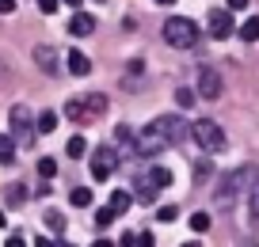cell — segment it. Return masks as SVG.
Masks as SVG:
<instances>
[{"label":"cell","mask_w":259,"mask_h":247,"mask_svg":"<svg viewBox=\"0 0 259 247\" xmlns=\"http://www.w3.org/2000/svg\"><path fill=\"white\" fill-rule=\"evenodd\" d=\"M65 247H69V243H65Z\"/></svg>","instance_id":"obj_41"},{"label":"cell","mask_w":259,"mask_h":247,"mask_svg":"<svg viewBox=\"0 0 259 247\" xmlns=\"http://www.w3.org/2000/svg\"><path fill=\"white\" fill-rule=\"evenodd\" d=\"M4 224H8V213H4V209H0V228H4Z\"/></svg>","instance_id":"obj_37"},{"label":"cell","mask_w":259,"mask_h":247,"mask_svg":"<svg viewBox=\"0 0 259 247\" xmlns=\"http://www.w3.org/2000/svg\"><path fill=\"white\" fill-rule=\"evenodd\" d=\"M4 247H27V239H23V236H12L8 243H4Z\"/></svg>","instance_id":"obj_33"},{"label":"cell","mask_w":259,"mask_h":247,"mask_svg":"<svg viewBox=\"0 0 259 247\" xmlns=\"http://www.w3.org/2000/svg\"><path fill=\"white\" fill-rule=\"evenodd\" d=\"M16 12V0H0V16H12Z\"/></svg>","instance_id":"obj_30"},{"label":"cell","mask_w":259,"mask_h":247,"mask_svg":"<svg viewBox=\"0 0 259 247\" xmlns=\"http://www.w3.org/2000/svg\"><path fill=\"white\" fill-rule=\"evenodd\" d=\"M0 164H16V141L8 133H0Z\"/></svg>","instance_id":"obj_16"},{"label":"cell","mask_w":259,"mask_h":247,"mask_svg":"<svg viewBox=\"0 0 259 247\" xmlns=\"http://www.w3.org/2000/svg\"><path fill=\"white\" fill-rule=\"evenodd\" d=\"M57 129V114L54 111H42L38 114V133H54Z\"/></svg>","instance_id":"obj_18"},{"label":"cell","mask_w":259,"mask_h":247,"mask_svg":"<svg viewBox=\"0 0 259 247\" xmlns=\"http://www.w3.org/2000/svg\"><path fill=\"white\" fill-rule=\"evenodd\" d=\"M130 206H134V194H130V190H114V194H111V209H114V217L126 213Z\"/></svg>","instance_id":"obj_15"},{"label":"cell","mask_w":259,"mask_h":247,"mask_svg":"<svg viewBox=\"0 0 259 247\" xmlns=\"http://www.w3.org/2000/svg\"><path fill=\"white\" fill-rule=\"evenodd\" d=\"M38 175H42V179H54V175H57V160L42 156V160H38Z\"/></svg>","instance_id":"obj_21"},{"label":"cell","mask_w":259,"mask_h":247,"mask_svg":"<svg viewBox=\"0 0 259 247\" xmlns=\"http://www.w3.org/2000/svg\"><path fill=\"white\" fill-rule=\"evenodd\" d=\"M233 31H236V27H233V12H229V8H213L210 12V34L221 42V38H229Z\"/></svg>","instance_id":"obj_8"},{"label":"cell","mask_w":259,"mask_h":247,"mask_svg":"<svg viewBox=\"0 0 259 247\" xmlns=\"http://www.w3.org/2000/svg\"><path fill=\"white\" fill-rule=\"evenodd\" d=\"M156 217L168 224V221H176V217H179V209H176V206H160V209H156Z\"/></svg>","instance_id":"obj_26"},{"label":"cell","mask_w":259,"mask_h":247,"mask_svg":"<svg viewBox=\"0 0 259 247\" xmlns=\"http://www.w3.org/2000/svg\"><path fill=\"white\" fill-rule=\"evenodd\" d=\"M65 4H69V8H80V4H84V0H65Z\"/></svg>","instance_id":"obj_36"},{"label":"cell","mask_w":259,"mask_h":247,"mask_svg":"<svg viewBox=\"0 0 259 247\" xmlns=\"http://www.w3.org/2000/svg\"><path fill=\"white\" fill-rule=\"evenodd\" d=\"M156 4H160V8H168V4H176V0H156Z\"/></svg>","instance_id":"obj_38"},{"label":"cell","mask_w":259,"mask_h":247,"mask_svg":"<svg viewBox=\"0 0 259 247\" xmlns=\"http://www.w3.org/2000/svg\"><path fill=\"white\" fill-rule=\"evenodd\" d=\"M244 247H259V243H244Z\"/></svg>","instance_id":"obj_40"},{"label":"cell","mask_w":259,"mask_h":247,"mask_svg":"<svg viewBox=\"0 0 259 247\" xmlns=\"http://www.w3.org/2000/svg\"><path fill=\"white\" fill-rule=\"evenodd\" d=\"M34 247H57L54 239H34Z\"/></svg>","instance_id":"obj_35"},{"label":"cell","mask_w":259,"mask_h":247,"mask_svg":"<svg viewBox=\"0 0 259 247\" xmlns=\"http://www.w3.org/2000/svg\"><path fill=\"white\" fill-rule=\"evenodd\" d=\"M69 202H73V206H76V209H84V206H92V190H88V186H76V190H73V194H69Z\"/></svg>","instance_id":"obj_17"},{"label":"cell","mask_w":259,"mask_h":247,"mask_svg":"<svg viewBox=\"0 0 259 247\" xmlns=\"http://www.w3.org/2000/svg\"><path fill=\"white\" fill-rule=\"evenodd\" d=\"M46 224H50L54 232H65V217H61V213H46Z\"/></svg>","instance_id":"obj_27"},{"label":"cell","mask_w":259,"mask_h":247,"mask_svg":"<svg viewBox=\"0 0 259 247\" xmlns=\"http://www.w3.org/2000/svg\"><path fill=\"white\" fill-rule=\"evenodd\" d=\"M236 34H240L244 42H259V16H248L240 27H236Z\"/></svg>","instance_id":"obj_14"},{"label":"cell","mask_w":259,"mask_h":247,"mask_svg":"<svg viewBox=\"0 0 259 247\" xmlns=\"http://www.w3.org/2000/svg\"><path fill=\"white\" fill-rule=\"evenodd\" d=\"M65 118L69 122H92V114H88V107H84L80 99H69V103H65Z\"/></svg>","instance_id":"obj_12"},{"label":"cell","mask_w":259,"mask_h":247,"mask_svg":"<svg viewBox=\"0 0 259 247\" xmlns=\"http://www.w3.org/2000/svg\"><path fill=\"white\" fill-rule=\"evenodd\" d=\"M145 183L153 186V190H164V186H171V171H168V168H153V171L145 175Z\"/></svg>","instance_id":"obj_13"},{"label":"cell","mask_w":259,"mask_h":247,"mask_svg":"<svg viewBox=\"0 0 259 247\" xmlns=\"http://www.w3.org/2000/svg\"><path fill=\"white\" fill-rule=\"evenodd\" d=\"M92 247H118V243H114V239H103V236H99V239H96Z\"/></svg>","instance_id":"obj_34"},{"label":"cell","mask_w":259,"mask_h":247,"mask_svg":"<svg viewBox=\"0 0 259 247\" xmlns=\"http://www.w3.org/2000/svg\"><path fill=\"white\" fill-rule=\"evenodd\" d=\"M34 65H38L46 76H57L61 65H57V50L54 46H34Z\"/></svg>","instance_id":"obj_9"},{"label":"cell","mask_w":259,"mask_h":247,"mask_svg":"<svg viewBox=\"0 0 259 247\" xmlns=\"http://www.w3.org/2000/svg\"><path fill=\"white\" fill-rule=\"evenodd\" d=\"M194 179H198V183H206V179H210V164H198V168H194Z\"/></svg>","instance_id":"obj_29"},{"label":"cell","mask_w":259,"mask_h":247,"mask_svg":"<svg viewBox=\"0 0 259 247\" xmlns=\"http://www.w3.org/2000/svg\"><path fill=\"white\" fill-rule=\"evenodd\" d=\"M194 91H198L202 99H218V95H221V76H218V69H210V65H206V69H198V84H194Z\"/></svg>","instance_id":"obj_7"},{"label":"cell","mask_w":259,"mask_h":247,"mask_svg":"<svg viewBox=\"0 0 259 247\" xmlns=\"http://www.w3.org/2000/svg\"><path fill=\"white\" fill-rule=\"evenodd\" d=\"M69 34H76V38H88V34H96V19H92L88 12H76L73 23H69Z\"/></svg>","instance_id":"obj_11"},{"label":"cell","mask_w":259,"mask_h":247,"mask_svg":"<svg viewBox=\"0 0 259 247\" xmlns=\"http://www.w3.org/2000/svg\"><path fill=\"white\" fill-rule=\"evenodd\" d=\"M84 152H88V144H84V137H69V156H73V160H80Z\"/></svg>","instance_id":"obj_23"},{"label":"cell","mask_w":259,"mask_h":247,"mask_svg":"<svg viewBox=\"0 0 259 247\" xmlns=\"http://www.w3.org/2000/svg\"><path fill=\"white\" fill-rule=\"evenodd\" d=\"M194 99H198V95H194V88H179V91H176V103L187 107V111L194 107Z\"/></svg>","instance_id":"obj_22"},{"label":"cell","mask_w":259,"mask_h":247,"mask_svg":"<svg viewBox=\"0 0 259 247\" xmlns=\"http://www.w3.org/2000/svg\"><path fill=\"white\" fill-rule=\"evenodd\" d=\"M179 247H198V243H179Z\"/></svg>","instance_id":"obj_39"},{"label":"cell","mask_w":259,"mask_h":247,"mask_svg":"<svg viewBox=\"0 0 259 247\" xmlns=\"http://www.w3.org/2000/svg\"><path fill=\"white\" fill-rule=\"evenodd\" d=\"M114 168H118V152H114V149H96V160H92V179H96V183H107Z\"/></svg>","instance_id":"obj_6"},{"label":"cell","mask_w":259,"mask_h":247,"mask_svg":"<svg viewBox=\"0 0 259 247\" xmlns=\"http://www.w3.org/2000/svg\"><path fill=\"white\" fill-rule=\"evenodd\" d=\"M134 247H153V236H149V232H141V236H138V243H134Z\"/></svg>","instance_id":"obj_31"},{"label":"cell","mask_w":259,"mask_h":247,"mask_svg":"<svg viewBox=\"0 0 259 247\" xmlns=\"http://www.w3.org/2000/svg\"><path fill=\"white\" fill-rule=\"evenodd\" d=\"M84 107H88V114L96 118V114L107 111V99H103V95H88V99H84Z\"/></svg>","instance_id":"obj_20"},{"label":"cell","mask_w":259,"mask_h":247,"mask_svg":"<svg viewBox=\"0 0 259 247\" xmlns=\"http://www.w3.org/2000/svg\"><path fill=\"white\" fill-rule=\"evenodd\" d=\"M12 133H16V141L19 144H34V126H31V111H27L23 103H16L12 107Z\"/></svg>","instance_id":"obj_5"},{"label":"cell","mask_w":259,"mask_h":247,"mask_svg":"<svg viewBox=\"0 0 259 247\" xmlns=\"http://www.w3.org/2000/svg\"><path fill=\"white\" fill-rule=\"evenodd\" d=\"M248 8V0H229V12H244Z\"/></svg>","instance_id":"obj_32"},{"label":"cell","mask_w":259,"mask_h":247,"mask_svg":"<svg viewBox=\"0 0 259 247\" xmlns=\"http://www.w3.org/2000/svg\"><path fill=\"white\" fill-rule=\"evenodd\" d=\"M111 221H114V209H111V206L96 209V224H99V228H107V224H111Z\"/></svg>","instance_id":"obj_25"},{"label":"cell","mask_w":259,"mask_h":247,"mask_svg":"<svg viewBox=\"0 0 259 247\" xmlns=\"http://www.w3.org/2000/svg\"><path fill=\"white\" fill-rule=\"evenodd\" d=\"M57 4H61V0H38V12H46V16H54V12H57Z\"/></svg>","instance_id":"obj_28"},{"label":"cell","mask_w":259,"mask_h":247,"mask_svg":"<svg viewBox=\"0 0 259 247\" xmlns=\"http://www.w3.org/2000/svg\"><path fill=\"white\" fill-rule=\"evenodd\" d=\"M65 65H69V72H73V76H88V72H92L88 54H80V50H69V54H65Z\"/></svg>","instance_id":"obj_10"},{"label":"cell","mask_w":259,"mask_h":247,"mask_svg":"<svg viewBox=\"0 0 259 247\" xmlns=\"http://www.w3.org/2000/svg\"><path fill=\"white\" fill-rule=\"evenodd\" d=\"M149 129H153V133L160 137L164 144H179V141H187V122H183V118H176V114H160V118H153V122H149Z\"/></svg>","instance_id":"obj_4"},{"label":"cell","mask_w":259,"mask_h":247,"mask_svg":"<svg viewBox=\"0 0 259 247\" xmlns=\"http://www.w3.org/2000/svg\"><path fill=\"white\" fill-rule=\"evenodd\" d=\"M164 42L176 46V50H194L198 46V27H194V19L171 16L168 23H164Z\"/></svg>","instance_id":"obj_1"},{"label":"cell","mask_w":259,"mask_h":247,"mask_svg":"<svg viewBox=\"0 0 259 247\" xmlns=\"http://www.w3.org/2000/svg\"><path fill=\"white\" fill-rule=\"evenodd\" d=\"M248 213L259 217V179H251V186H248Z\"/></svg>","instance_id":"obj_19"},{"label":"cell","mask_w":259,"mask_h":247,"mask_svg":"<svg viewBox=\"0 0 259 247\" xmlns=\"http://www.w3.org/2000/svg\"><path fill=\"white\" fill-rule=\"evenodd\" d=\"M191 228L194 232H206V228H210V213H191Z\"/></svg>","instance_id":"obj_24"},{"label":"cell","mask_w":259,"mask_h":247,"mask_svg":"<svg viewBox=\"0 0 259 247\" xmlns=\"http://www.w3.org/2000/svg\"><path fill=\"white\" fill-rule=\"evenodd\" d=\"M191 137L198 141V149H202V152H221V149L229 144L225 129H221L213 118H198V122H191Z\"/></svg>","instance_id":"obj_2"},{"label":"cell","mask_w":259,"mask_h":247,"mask_svg":"<svg viewBox=\"0 0 259 247\" xmlns=\"http://www.w3.org/2000/svg\"><path fill=\"white\" fill-rule=\"evenodd\" d=\"M248 186H251V168H236L233 175L221 179V186H218V206H221V209H229V206L236 202V194L248 190Z\"/></svg>","instance_id":"obj_3"}]
</instances>
